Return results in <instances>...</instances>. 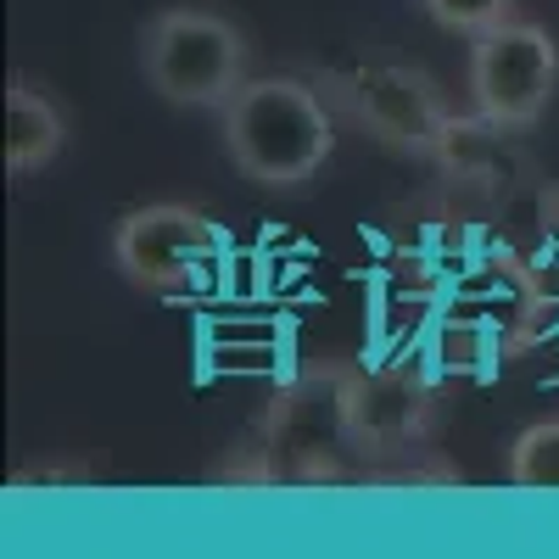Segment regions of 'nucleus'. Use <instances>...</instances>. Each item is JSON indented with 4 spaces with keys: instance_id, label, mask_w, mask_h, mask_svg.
<instances>
[{
    "instance_id": "obj_1",
    "label": "nucleus",
    "mask_w": 559,
    "mask_h": 559,
    "mask_svg": "<svg viewBox=\"0 0 559 559\" xmlns=\"http://www.w3.org/2000/svg\"><path fill=\"white\" fill-rule=\"evenodd\" d=\"M218 118L229 163L263 191H297L336 152V118L297 73H252Z\"/></svg>"
},
{
    "instance_id": "obj_2",
    "label": "nucleus",
    "mask_w": 559,
    "mask_h": 559,
    "mask_svg": "<svg viewBox=\"0 0 559 559\" xmlns=\"http://www.w3.org/2000/svg\"><path fill=\"white\" fill-rule=\"evenodd\" d=\"M140 73L168 107L218 112L252 79V45L213 7H163L140 28Z\"/></svg>"
},
{
    "instance_id": "obj_3",
    "label": "nucleus",
    "mask_w": 559,
    "mask_h": 559,
    "mask_svg": "<svg viewBox=\"0 0 559 559\" xmlns=\"http://www.w3.org/2000/svg\"><path fill=\"white\" fill-rule=\"evenodd\" d=\"M252 453L263 459L247 471V481H342V459L353 453L342 419V369L319 364L280 392Z\"/></svg>"
},
{
    "instance_id": "obj_4",
    "label": "nucleus",
    "mask_w": 559,
    "mask_h": 559,
    "mask_svg": "<svg viewBox=\"0 0 559 559\" xmlns=\"http://www.w3.org/2000/svg\"><path fill=\"white\" fill-rule=\"evenodd\" d=\"M464 90H471L476 118L498 129H532L554 90H559V45L543 23L503 17L481 34H471V57H464Z\"/></svg>"
},
{
    "instance_id": "obj_5",
    "label": "nucleus",
    "mask_w": 559,
    "mask_h": 559,
    "mask_svg": "<svg viewBox=\"0 0 559 559\" xmlns=\"http://www.w3.org/2000/svg\"><path fill=\"white\" fill-rule=\"evenodd\" d=\"M342 419L353 459L364 471H392L397 459L426 453L437 431V386L408 364H381V369H342Z\"/></svg>"
},
{
    "instance_id": "obj_6",
    "label": "nucleus",
    "mask_w": 559,
    "mask_h": 559,
    "mask_svg": "<svg viewBox=\"0 0 559 559\" xmlns=\"http://www.w3.org/2000/svg\"><path fill=\"white\" fill-rule=\"evenodd\" d=\"M331 96L381 140V146L403 152V157H426L437 163L448 134H453V107L442 102V90L419 73V68H403V62H358V68H342L324 79Z\"/></svg>"
},
{
    "instance_id": "obj_7",
    "label": "nucleus",
    "mask_w": 559,
    "mask_h": 559,
    "mask_svg": "<svg viewBox=\"0 0 559 559\" xmlns=\"http://www.w3.org/2000/svg\"><path fill=\"white\" fill-rule=\"evenodd\" d=\"M218 258V224L185 202H146L112 224V263L134 292L174 297Z\"/></svg>"
},
{
    "instance_id": "obj_8",
    "label": "nucleus",
    "mask_w": 559,
    "mask_h": 559,
    "mask_svg": "<svg viewBox=\"0 0 559 559\" xmlns=\"http://www.w3.org/2000/svg\"><path fill=\"white\" fill-rule=\"evenodd\" d=\"M68 146V118L62 107L45 96L39 84L28 79H12L7 84V168L23 179V174H39L51 168Z\"/></svg>"
},
{
    "instance_id": "obj_9",
    "label": "nucleus",
    "mask_w": 559,
    "mask_h": 559,
    "mask_svg": "<svg viewBox=\"0 0 559 559\" xmlns=\"http://www.w3.org/2000/svg\"><path fill=\"white\" fill-rule=\"evenodd\" d=\"M503 476L521 492H559V419H537L509 442Z\"/></svg>"
},
{
    "instance_id": "obj_10",
    "label": "nucleus",
    "mask_w": 559,
    "mask_h": 559,
    "mask_svg": "<svg viewBox=\"0 0 559 559\" xmlns=\"http://www.w3.org/2000/svg\"><path fill=\"white\" fill-rule=\"evenodd\" d=\"M419 12H426L437 28L471 39V34L503 23V17H515V0H419Z\"/></svg>"
},
{
    "instance_id": "obj_11",
    "label": "nucleus",
    "mask_w": 559,
    "mask_h": 559,
    "mask_svg": "<svg viewBox=\"0 0 559 559\" xmlns=\"http://www.w3.org/2000/svg\"><path fill=\"white\" fill-rule=\"evenodd\" d=\"M537 224H543V236L559 247V179H554L548 191L537 197Z\"/></svg>"
}]
</instances>
